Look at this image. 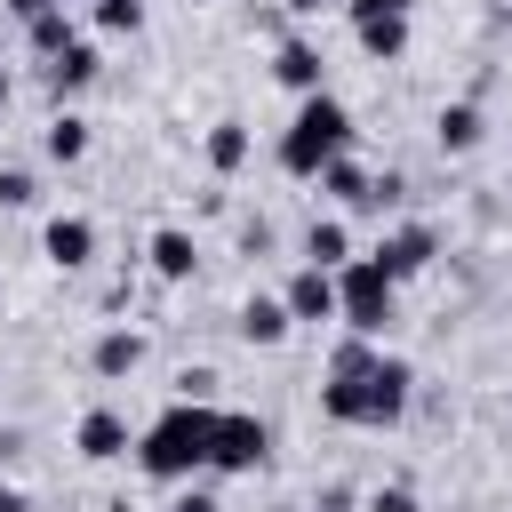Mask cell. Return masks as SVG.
Here are the masks:
<instances>
[{
	"mask_svg": "<svg viewBox=\"0 0 512 512\" xmlns=\"http://www.w3.org/2000/svg\"><path fill=\"white\" fill-rule=\"evenodd\" d=\"M472 144H480V112L472 104H448L440 112V152H472Z\"/></svg>",
	"mask_w": 512,
	"mask_h": 512,
	"instance_id": "cell-21",
	"label": "cell"
},
{
	"mask_svg": "<svg viewBox=\"0 0 512 512\" xmlns=\"http://www.w3.org/2000/svg\"><path fill=\"white\" fill-rule=\"evenodd\" d=\"M88 80H96V48H88V40H72L64 56H48V88H56V96H72V88H88Z\"/></svg>",
	"mask_w": 512,
	"mask_h": 512,
	"instance_id": "cell-13",
	"label": "cell"
},
{
	"mask_svg": "<svg viewBox=\"0 0 512 512\" xmlns=\"http://www.w3.org/2000/svg\"><path fill=\"white\" fill-rule=\"evenodd\" d=\"M0 104H8V72H0Z\"/></svg>",
	"mask_w": 512,
	"mask_h": 512,
	"instance_id": "cell-33",
	"label": "cell"
},
{
	"mask_svg": "<svg viewBox=\"0 0 512 512\" xmlns=\"http://www.w3.org/2000/svg\"><path fill=\"white\" fill-rule=\"evenodd\" d=\"M192 264H200V248H192V232H152V272L160 280H192Z\"/></svg>",
	"mask_w": 512,
	"mask_h": 512,
	"instance_id": "cell-11",
	"label": "cell"
},
{
	"mask_svg": "<svg viewBox=\"0 0 512 512\" xmlns=\"http://www.w3.org/2000/svg\"><path fill=\"white\" fill-rule=\"evenodd\" d=\"M344 256H352V232H344V224H336V216H328V224H312V232H304V264H320V272H336V264H344Z\"/></svg>",
	"mask_w": 512,
	"mask_h": 512,
	"instance_id": "cell-17",
	"label": "cell"
},
{
	"mask_svg": "<svg viewBox=\"0 0 512 512\" xmlns=\"http://www.w3.org/2000/svg\"><path fill=\"white\" fill-rule=\"evenodd\" d=\"M432 248H440V232H432V224H400V232L376 248V264H384L392 280H408V272H424V264H432Z\"/></svg>",
	"mask_w": 512,
	"mask_h": 512,
	"instance_id": "cell-6",
	"label": "cell"
},
{
	"mask_svg": "<svg viewBox=\"0 0 512 512\" xmlns=\"http://www.w3.org/2000/svg\"><path fill=\"white\" fill-rule=\"evenodd\" d=\"M40 152H48V160H80V152H88V120H80V112H56L48 136H40Z\"/></svg>",
	"mask_w": 512,
	"mask_h": 512,
	"instance_id": "cell-18",
	"label": "cell"
},
{
	"mask_svg": "<svg viewBox=\"0 0 512 512\" xmlns=\"http://www.w3.org/2000/svg\"><path fill=\"white\" fill-rule=\"evenodd\" d=\"M392 272L376 264V256H344L336 264V320L352 328V336H384L392 328Z\"/></svg>",
	"mask_w": 512,
	"mask_h": 512,
	"instance_id": "cell-4",
	"label": "cell"
},
{
	"mask_svg": "<svg viewBox=\"0 0 512 512\" xmlns=\"http://www.w3.org/2000/svg\"><path fill=\"white\" fill-rule=\"evenodd\" d=\"M344 144H352V112H344L328 88H312V96L296 104L288 136H280V168H288V176H320L328 160H344Z\"/></svg>",
	"mask_w": 512,
	"mask_h": 512,
	"instance_id": "cell-3",
	"label": "cell"
},
{
	"mask_svg": "<svg viewBox=\"0 0 512 512\" xmlns=\"http://www.w3.org/2000/svg\"><path fill=\"white\" fill-rule=\"evenodd\" d=\"M176 512H224L216 496H176Z\"/></svg>",
	"mask_w": 512,
	"mask_h": 512,
	"instance_id": "cell-29",
	"label": "cell"
},
{
	"mask_svg": "<svg viewBox=\"0 0 512 512\" xmlns=\"http://www.w3.org/2000/svg\"><path fill=\"white\" fill-rule=\"evenodd\" d=\"M272 72H280V80H288V88H296V96H312V88H320V72H328V64H320V48H312V40H288V48H280V64H272Z\"/></svg>",
	"mask_w": 512,
	"mask_h": 512,
	"instance_id": "cell-14",
	"label": "cell"
},
{
	"mask_svg": "<svg viewBox=\"0 0 512 512\" xmlns=\"http://www.w3.org/2000/svg\"><path fill=\"white\" fill-rule=\"evenodd\" d=\"M176 384H184V400H208V392H216V376H208V368H184Z\"/></svg>",
	"mask_w": 512,
	"mask_h": 512,
	"instance_id": "cell-27",
	"label": "cell"
},
{
	"mask_svg": "<svg viewBox=\"0 0 512 512\" xmlns=\"http://www.w3.org/2000/svg\"><path fill=\"white\" fill-rule=\"evenodd\" d=\"M360 512H416V496H408V488H376Z\"/></svg>",
	"mask_w": 512,
	"mask_h": 512,
	"instance_id": "cell-26",
	"label": "cell"
},
{
	"mask_svg": "<svg viewBox=\"0 0 512 512\" xmlns=\"http://www.w3.org/2000/svg\"><path fill=\"white\" fill-rule=\"evenodd\" d=\"M288 328H296V320H288L280 296H248V304H240V336H248V344H280Z\"/></svg>",
	"mask_w": 512,
	"mask_h": 512,
	"instance_id": "cell-10",
	"label": "cell"
},
{
	"mask_svg": "<svg viewBox=\"0 0 512 512\" xmlns=\"http://www.w3.org/2000/svg\"><path fill=\"white\" fill-rule=\"evenodd\" d=\"M96 24L104 32H136L144 24V0H96Z\"/></svg>",
	"mask_w": 512,
	"mask_h": 512,
	"instance_id": "cell-23",
	"label": "cell"
},
{
	"mask_svg": "<svg viewBox=\"0 0 512 512\" xmlns=\"http://www.w3.org/2000/svg\"><path fill=\"white\" fill-rule=\"evenodd\" d=\"M288 16H320V8H336V0H280Z\"/></svg>",
	"mask_w": 512,
	"mask_h": 512,
	"instance_id": "cell-28",
	"label": "cell"
},
{
	"mask_svg": "<svg viewBox=\"0 0 512 512\" xmlns=\"http://www.w3.org/2000/svg\"><path fill=\"white\" fill-rule=\"evenodd\" d=\"M208 440H216V408H208V400H176L168 416L144 424L136 464H144L152 480H192V472H208Z\"/></svg>",
	"mask_w": 512,
	"mask_h": 512,
	"instance_id": "cell-2",
	"label": "cell"
},
{
	"mask_svg": "<svg viewBox=\"0 0 512 512\" xmlns=\"http://www.w3.org/2000/svg\"><path fill=\"white\" fill-rule=\"evenodd\" d=\"M360 32V48L376 56V64H392L400 48H408V16H368V24H352Z\"/></svg>",
	"mask_w": 512,
	"mask_h": 512,
	"instance_id": "cell-16",
	"label": "cell"
},
{
	"mask_svg": "<svg viewBox=\"0 0 512 512\" xmlns=\"http://www.w3.org/2000/svg\"><path fill=\"white\" fill-rule=\"evenodd\" d=\"M288 320H336V272H320V264H304L296 280H288Z\"/></svg>",
	"mask_w": 512,
	"mask_h": 512,
	"instance_id": "cell-7",
	"label": "cell"
},
{
	"mask_svg": "<svg viewBox=\"0 0 512 512\" xmlns=\"http://www.w3.org/2000/svg\"><path fill=\"white\" fill-rule=\"evenodd\" d=\"M264 448H272V440H264V424H256V416H240V408H216L208 472H224V480H232V472H256V464H264Z\"/></svg>",
	"mask_w": 512,
	"mask_h": 512,
	"instance_id": "cell-5",
	"label": "cell"
},
{
	"mask_svg": "<svg viewBox=\"0 0 512 512\" xmlns=\"http://www.w3.org/2000/svg\"><path fill=\"white\" fill-rule=\"evenodd\" d=\"M40 248H48V264H64V272H80V264L96 256V224H88V216H56Z\"/></svg>",
	"mask_w": 512,
	"mask_h": 512,
	"instance_id": "cell-9",
	"label": "cell"
},
{
	"mask_svg": "<svg viewBox=\"0 0 512 512\" xmlns=\"http://www.w3.org/2000/svg\"><path fill=\"white\" fill-rule=\"evenodd\" d=\"M0 200L24 208V200H32V176H24V168H0Z\"/></svg>",
	"mask_w": 512,
	"mask_h": 512,
	"instance_id": "cell-25",
	"label": "cell"
},
{
	"mask_svg": "<svg viewBox=\"0 0 512 512\" xmlns=\"http://www.w3.org/2000/svg\"><path fill=\"white\" fill-rule=\"evenodd\" d=\"M16 448H24V440H16V432H8V424H0V464H8V456H16Z\"/></svg>",
	"mask_w": 512,
	"mask_h": 512,
	"instance_id": "cell-30",
	"label": "cell"
},
{
	"mask_svg": "<svg viewBox=\"0 0 512 512\" xmlns=\"http://www.w3.org/2000/svg\"><path fill=\"white\" fill-rule=\"evenodd\" d=\"M320 192L344 200V208H368V176H360L352 160H328V168H320Z\"/></svg>",
	"mask_w": 512,
	"mask_h": 512,
	"instance_id": "cell-20",
	"label": "cell"
},
{
	"mask_svg": "<svg viewBox=\"0 0 512 512\" xmlns=\"http://www.w3.org/2000/svg\"><path fill=\"white\" fill-rule=\"evenodd\" d=\"M24 40H32L40 56H64V48H72V16H64V0L40 8V16H24Z\"/></svg>",
	"mask_w": 512,
	"mask_h": 512,
	"instance_id": "cell-15",
	"label": "cell"
},
{
	"mask_svg": "<svg viewBox=\"0 0 512 512\" xmlns=\"http://www.w3.org/2000/svg\"><path fill=\"white\" fill-rule=\"evenodd\" d=\"M344 8H352V24H368V16H408L416 0H344Z\"/></svg>",
	"mask_w": 512,
	"mask_h": 512,
	"instance_id": "cell-24",
	"label": "cell"
},
{
	"mask_svg": "<svg viewBox=\"0 0 512 512\" xmlns=\"http://www.w3.org/2000/svg\"><path fill=\"white\" fill-rule=\"evenodd\" d=\"M408 360H392V352H376V368H360V376H328L320 384V408L336 416V424H368V432H384V424H400L408 416Z\"/></svg>",
	"mask_w": 512,
	"mask_h": 512,
	"instance_id": "cell-1",
	"label": "cell"
},
{
	"mask_svg": "<svg viewBox=\"0 0 512 512\" xmlns=\"http://www.w3.org/2000/svg\"><path fill=\"white\" fill-rule=\"evenodd\" d=\"M128 448H136V440H128V416H120V408H88V416H80V456H88V464H112V456H128Z\"/></svg>",
	"mask_w": 512,
	"mask_h": 512,
	"instance_id": "cell-8",
	"label": "cell"
},
{
	"mask_svg": "<svg viewBox=\"0 0 512 512\" xmlns=\"http://www.w3.org/2000/svg\"><path fill=\"white\" fill-rule=\"evenodd\" d=\"M8 8H16V16H40V8H56V0H8Z\"/></svg>",
	"mask_w": 512,
	"mask_h": 512,
	"instance_id": "cell-32",
	"label": "cell"
},
{
	"mask_svg": "<svg viewBox=\"0 0 512 512\" xmlns=\"http://www.w3.org/2000/svg\"><path fill=\"white\" fill-rule=\"evenodd\" d=\"M240 160H248V128H240V120H216V128H208V168L232 176Z\"/></svg>",
	"mask_w": 512,
	"mask_h": 512,
	"instance_id": "cell-19",
	"label": "cell"
},
{
	"mask_svg": "<svg viewBox=\"0 0 512 512\" xmlns=\"http://www.w3.org/2000/svg\"><path fill=\"white\" fill-rule=\"evenodd\" d=\"M360 368H376V336H352V344L328 360V376H360Z\"/></svg>",
	"mask_w": 512,
	"mask_h": 512,
	"instance_id": "cell-22",
	"label": "cell"
},
{
	"mask_svg": "<svg viewBox=\"0 0 512 512\" xmlns=\"http://www.w3.org/2000/svg\"><path fill=\"white\" fill-rule=\"evenodd\" d=\"M0 512H24V496H16V488H8V480H0Z\"/></svg>",
	"mask_w": 512,
	"mask_h": 512,
	"instance_id": "cell-31",
	"label": "cell"
},
{
	"mask_svg": "<svg viewBox=\"0 0 512 512\" xmlns=\"http://www.w3.org/2000/svg\"><path fill=\"white\" fill-rule=\"evenodd\" d=\"M88 360H96V376H128V368L144 360V336H136V328H104Z\"/></svg>",
	"mask_w": 512,
	"mask_h": 512,
	"instance_id": "cell-12",
	"label": "cell"
}]
</instances>
